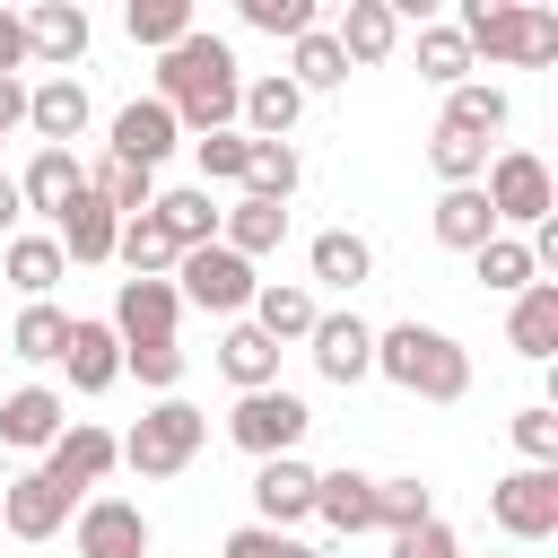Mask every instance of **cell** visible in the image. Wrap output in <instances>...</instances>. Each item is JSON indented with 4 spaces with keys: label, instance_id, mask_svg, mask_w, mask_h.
I'll use <instances>...</instances> for the list:
<instances>
[{
    "label": "cell",
    "instance_id": "obj_31",
    "mask_svg": "<svg viewBox=\"0 0 558 558\" xmlns=\"http://www.w3.org/2000/svg\"><path fill=\"white\" fill-rule=\"evenodd\" d=\"M244 314H253V331H270V340H305V331H314V296H305L296 279H262Z\"/></svg>",
    "mask_w": 558,
    "mask_h": 558
},
{
    "label": "cell",
    "instance_id": "obj_47",
    "mask_svg": "<svg viewBox=\"0 0 558 558\" xmlns=\"http://www.w3.org/2000/svg\"><path fill=\"white\" fill-rule=\"evenodd\" d=\"M514 445H523V462H541V471H558V410H549V401H532V410H514Z\"/></svg>",
    "mask_w": 558,
    "mask_h": 558
},
{
    "label": "cell",
    "instance_id": "obj_2",
    "mask_svg": "<svg viewBox=\"0 0 558 558\" xmlns=\"http://www.w3.org/2000/svg\"><path fill=\"white\" fill-rule=\"evenodd\" d=\"M375 375H392L418 401H462L471 392V349L436 323H392V331H375Z\"/></svg>",
    "mask_w": 558,
    "mask_h": 558
},
{
    "label": "cell",
    "instance_id": "obj_4",
    "mask_svg": "<svg viewBox=\"0 0 558 558\" xmlns=\"http://www.w3.org/2000/svg\"><path fill=\"white\" fill-rule=\"evenodd\" d=\"M201 436H209V418H201L183 392H166V401H157V410H140V427L122 436V462H131L140 480H174V471H192Z\"/></svg>",
    "mask_w": 558,
    "mask_h": 558
},
{
    "label": "cell",
    "instance_id": "obj_39",
    "mask_svg": "<svg viewBox=\"0 0 558 558\" xmlns=\"http://www.w3.org/2000/svg\"><path fill=\"white\" fill-rule=\"evenodd\" d=\"M113 262H122L131 279H166V270H174V244H166V227H157V218H122Z\"/></svg>",
    "mask_w": 558,
    "mask_h": 558
},
{
    "label": "cell",
    "instance_id": "obj_36",
    "mask_svg": "<svg viewBox=\"0 0 558 558\" xmlns=\"http://www.w3.org/2000/svg\"><path fill=\"white\" fill-rule=\"evenodd\" d=\"M61 270H70V262H61L52 235H9V288H26V305H44Z\"/></svg>",
    "mask_w": 558,
    "mask_h": 558
},
{
    "label": "cell",
    "instance_id": "obj_34",
    "mask_svg": "<svg viewBox=\"0 0 558 558\" xmlns=\"http://www.w3.org/2000/svg\"><path fill=\"white\" fill-rule=\"evenodd\" d=\"M288 78H296V96H314V87H349V61H340L331 26H305V35H296V52H288Z\"/></svg>",
    "mask_w": 558,
    "mask_h": 558
},
{
    "label": "cell",
    "instance_id": "obj_50",
    "mask_svg": "<svg viewBox=\"0 0 558 558\" xmlns=\"http://www.w3.org/2000/svg\"><path fill=\"white\" fill-rule=\"evenodd\" d=\"M17 61H26V26L17 9H0V78H17Z\"/></svg>",
    "mask_w": 558,
    "mask_h": 558
},
{
    "label": "cell",
    "instance_id": "obj_20",
    "mask_svg": "<svg viewBox=\"0 0 558 558\" xmlns=\"http://www.w3.org/2000/svg\"><path fill=\"white\" fill-rule=\"evenodd\" d=\"M78 192H87V166H78L70 148H35V157H26V174H17V201H26V209H44V218H61Z\"/></svg>",
    "mask_w": 558,
    "mask_h": 558
},
{
    "label": "cell",
    "instance_id": "obj_24",
    "mask_svg": "<svg viewBox=\"0 0 558 558\" xmlns=\"http://www.w3.org/2000/svg\"><path fill=\"white\" fill-rule=\"evenodd\" d=\"M218 244H227V253H244V262H262V253H279V244H288V209L244 192L235 209H218Z\"/></svg>",
    "mask_w": 558,
    "mask_h": 558
},
{
    "label": "cell",
    "instance_id": "obj_37",
    "mask_svg": "<svg viewBox=\"0 0 558 558\" xmlns=\"http://www.w3.org/2000/svg\"><path fill=\"white\" fill-rule=\"evenodd\" d=\"M471 270H480L497 296H523V288L541 279V262H532V244H523V235H488V244L471 253Z\"/></svg>",
    "mask_w": 558,
    "mask_h": 558
},
{
    "label": "cell",
    "instance_id": "obj_45",
    "mask_svg": "<svg viewBox=\"0 0 558 558\" xmlns=\"http://www.w3.org/2000/svg\"><path fill=\"white\" fill-rule=\"evenodd\" d=\"M235 17L262 26V35H288V44H296V35L314 26V0H235Z\"/></svg>",
    "mask_w": 558,
    "mask_h": 558
},
{
    "label": "cell",
    "instance_id": "obj_18",
    "mask_svg": "<svg viewBox=\"0 0 558 558\" xmlns=\"http://www.w3.org/2000/svg\"><path fill=\"white\" fill-rule=\"evenodd\" d=\"M61 366H70V392H105V384L122 375V340H113V323H96V314H70Z\"/></svg>",
    "mask_w": 558,
    "mask_h": 558
},
{
    "label": "cell",
    "instance_id": "obj_46",
    "mask_svg": "<svg viewBox=\"0 0 558 558\" xmlns=\"http://www.w3.org/2000/svg\"><path fill=\"white\" fill-rule=\"evenodd\" d=\"M244 148H253L244 131H201V140H192V157H201L209 183H244Z\"/></svg>",
    "mask_w": 558,
    "mask_h": 558
},
{
    "label": "cell",
    "instance_id": "obj_33",
    "mask_svg": "<svg viewBox=\"0 0 558 558\" xmlns=\"http://www.w3.org/2000/svg\"><path fill=\"white\" fill-rule=\"evenodd\" d=\"M87 192H96L113 218H148V209H157V174L122 166V157H96V166H87Z\"/></svg>",
    "mask_w": 558,
    "mask_h": 558
},
{
    "label": "cell",
    "instance_id": "obj_28",
    "mask_svg": "<svg viewBox=\"0 0 558 558\" xmlns=\"http://www.w3.org/2000/svg\"><path fill=\"white\" fill-rule=\"evenodd\" d=\"M218 366H227V384H235V392H270V384H279V340H270V331H253V323H227Z\"/></svg>",
    "mask_w": 558,
    "mask_h": 558
},
{
    "label": "cell",
    "instance_id": "obj_6",
    "mask_svg": "<svg viewBox=\"0 0 558 558\" xmlns=\"http://www.w3.org/2000/svg\"><path fill=\"white\" fill-rule=\"evenodd\" d=\"M480 192H488V209H497V235H506V227H541V218L558 209V183H549V166H541L532 148H497L488 174H480Z\"/></svg>",
    "mask_w": 558,
    "mask_h": 558
},
{
    "label": "cell",
    "instance_id": "obj_22",
    "mask_svg": "<svg viewBox=\"0 0 558 558\" xmlns=\"http://www.w3.org/2000/svg\"><path fill=\"white\" fill-rule=\"evenodd\" d=\"M506 349L514 357H558V279H532L523 296H514V314H506Z\"/></svg>",
    "mask_w": 558,
    "mask_h": 558
},
{
    "label": "cell",
    "instance_id": "obj_15",
    "mask_svg": "<svg viewBox=\"0 0 558 558\" xmlns=\"http://www.w3.org/2000/svg\"><path fill=\"white\" fill-rule=\"evenodd\" d=\"M70 506H78V497H70V488H52L44 471H17V480L0 488V523H9L17 541H52V532L70 523Z\"/></svg>",
    "mask_w": 558,
    "mask_h": 558
},
{
    "label": "cell",
    "instance_id": "obj_26",
    "mask_svg": "<svg viewBox=\"0 0 558 558\" xmlns=\"http://www.w3.org/2000/svg\"><path fill=\"white\" fill-rule=\"evenodd\" d=\"M314 514L331 523V532H375V480L366 471H314Z\"/></svg>",
    "mask_w": 558,
    "mask_h": 558
},
{
    "label": "cell",
    "instance_id": "obj_14",
    "mask_svg": "<svg viewBox=\"0 0 558 558\" xmlns=\"http://www.w3.org/2000/svg\"><path fill=\"white\" fill-rule=\"evenodd\" d=\"M78 558H148V514L131 497H87L78 506Z\"/></svg>",
    "mask_w": 558,
    "mask_h": 558
},
{
    "label": "cell",
    "instance_id": "obj_32",
    "mask_svg": "<svg viewBox=\"0 0 558 558\" xmlns=\"http://www.w3.org/2000/svg\"><path fill=\"white\" fill-rule=\"evenodd\" d=\"M506 87H488V78H462V87H445V131H462V140H488V131H506Z\"/></svg>",
    "mask_w": 558,
    "mask_h": 558
},
{
    "label": "cell",
    "instance_id": "obj_30",
    "mask_svg": "<svg viewBox=\"0 0 558 558\" xmlns=\"http://www.w3.org/2000/svg\"><path fill=\"white\" fill-rule=\"evenodd\" d=\"M305 262H314V279H323V288H366V279H375V244H366V235H349V227H323Z\"/></svg>",
    "mask_w": 558,
    "mask_h": 558
},
{
    "label": "cell",
    "instance_id": "obj_52",
    "mask_svg": "<svg viewBox=\"0 0 558 558\" xmlns=\"http://www.w3.org/2000/svg\"><path fill=\"white\" fill-rule=\"evenodd\" d=\"M0 140H9V122H0Z\"/></svg>",
    "mask_w": 558,
    "mask_h": 558
},
{
    "label": "cell",
    "instance_id": "obj_21",
    "mask_svg": "<svg viewBox=\"0 0 558 558\" xmlns=\"http://www.w3.org/2000/svg\"><path fill=\"white\" fill-rule=\"evenodd\" d=\"M148 218L166 227V244H174V253L218 244V201H209V183H174V192H157V209H148Z\"/></svg>",
    "mask_w": 558,
    "mask_h": 558
},
{
    "label": "cell",
    "instance_id": "obj_17",
    "mask_svg": "<svg viewBox=\"0 0 558 558\" xmlns=\"http://www.w3.org/2000/svg\"><path fill=\"white\" fill-rule=\"evenodd\" d=\"M296 113H305V96H296V78H288V70L244 78V96H235V131H244V140H288V131H296Z\"/></svg>",
    "mask_w": 558,
    "mask_h": 558
},
{
    "label": "cell",
    "instance_id": "obj_38",
    "mask_svg": "<svg viewBox=\"0 0 558 558\" xmlns=\"http://www.w3.org/2000/svg\"><path fill=\"white\" fill-rule=\"evenodd\" d=\"M122 26H131V44H148V52H174V44L192 35V0H131Z\"/></svg>",
    "mask_w": 558,
    "mask_h": 558
},
{
    "label": "cell",
    "instance_id": "obj_9",
    "mask_svg": "<svg viewBox=\"0 0 558 558\" xmlns=\"http://www.w3.org/2000/svg\"><path fill=\"white\" fill-rule=\"evenodd\" d=\"M113 462H122V436H105V427L70 418V427L52 436V453H44V480H52V488H70V497H87Z\"/></svg>",
    "mask_w": 558,
    "mask_h": 558
},
{
    "label": "cell",
    "instance_id": "obj_13",
    "mask_svg": "<svg viewBox=\"0 0 558 558\" xmlns=\"http://www.w3.org/2000/svg\"><path fill=\"white\" fill-rule=\"evenodd\" d=\"M61 427H70V401H61L52 384H17V392H0V445H17V453H52Z\"/></svg>",
    "mask_w": 558,
    "mask_h": 558
},
{
    "label": "cell",
    "instance_id": "obj_23",
    "mask_svg": "<svg viewBox=\"0 0 558 558\" xmlns=\"http://www.w3.org/2000/svg\"><path fill=\"white\" fill-rule=\"evenodd\" d=\"M331 44H340V61H392V44H401L392 0H349L340 26H331Z\"/></svg>",
    "mask_w": 558,
    "mask_h": 558
},
{
    "label": "cell",
    "instance_id": "obj_5",
    "mask_svg": "<svg viewBox=\"0 0 558 558\" xmlns=\"http://www.w3.org/2000/svg\"><path fill=\"white\" fill-rule=\"evenodd\" d=\"M305 427H314V410H305L288 384H270V392H235V410H227V436H235L253 462L296 453V445H305Z\"/></svg>",
    "mask_w": 558,
    "mask_h": 558
},
{
    "label": "cell",
    "instance_id": "obj_42",
    "mask_svg": "<svg viewBox=\"0 0 558 558\" xmlns=\"http://www.w3.org/2000/svg\"><path fill=\"white\" fill-rule=\"evenodd\" d=\"M61 340H70V314H61V305H26V314H17V331H9V357L52 366V357H61Z\"/></svg>",
    "mask_w": 558,
    "mask_h": 558
},
{
    "label": "cell",
    "instance_id": "obj_10",
    "mask_svg": "<svg viewBox=\"0 0 558 558\" xmlns=\"http://www.w3.org/2000/svg\"><path fill=\"white\" fill-rule=\"evenodd\" d=\"M17 26H26V61H44L52 78H70V61L87 52V9L78 0H35V9H17Z\"/></svg>",
    "mask_w": 558,
    "mask_h": 558
},
{
    "label": "cell",
    "instance_id": "obj_40",
    "mask_svg": "<svg viewBox=\"0 0 558 558\" xmlns=\"http://www.w3.org/2000/svg\"><path fill=\"white\" fill-rule=\"evenodd\" d=\"M418 523H436V497H427V480H375V532H418Z\"/></svg>",
    "mask_w": 558,
    "mask_h": 558
},
{
    "label": "cell",
    "instance_id": "obj_49",
    "mask_svg": "<svg viewBox=\"0 0 558 558\" xmlns=\"http://www.w3.org/2000/svg\"><path fill=\"white\" fill-rule=\"evenodd\" d=\"M392 558H462V541H453L445 523H418V532H401V541H392Z\"/></svg>",
    "mask_w": 558,
    "mask_h": 558
},
{
    "label": "cell",
    "instance_id": "obj_7",
    "mask_svg": "<svg viewBox=\"0 0 558 558\" xmlns=\"http://www.w3.org/2000/svg\"><path fill=\"white\" fill-rule=\"evenodd\" d=\"M166 279H174V296H183V305H201V314H244V305H253V288H262V279H253V262H244V253H227V244L174 253V270H166Z\"/></svg>",
    "mask_w": 558,
    "mask_h": 558
},
{
    "label": "cell",
    "instance_id": "obj_1",
    "mask_svg": "<svg viewBox=\"0 0 558 558\" xmlns=\"http://www.w3.org/2000/svg\"><path fill=\"white\" fill-rule=\"evenodd\" d=\"M235 96H244V70L218 35H183L174 52H157V105L201 140V131H235Z\"/></svg>",
    "mask_w": 558,
    "mask_h": 558
},
{
    "label": "cell",
    "instance_id": "obj_41",
    "mask_svg": "<svg viewBox=\"0 0 558 558\" xmlns=\"http://www.w3.org/2000/svg\"><path fill=\"white\" fill-rule=\"evenodd\" d=\"M427 166L445 174V192H462V183H480V174H488V140H462V131H445V122H436V131H427Z\"/></svg>",
    "mask_w": 558,
    "mask_h": 558
},
{
    "label": "cell",
    "instance_id": "obj_25",
    "mask_svg": "<svg viewBox=\"0 0 558 558\" xmlns=\"http://www.w3.org/2000/svg\"><path fill=\"white\" fill-rule=\"evenodd\" d=\"M52 227H61V235H52V244H61V262H113V235H122V218H113L96 192H78V201H70Z\"/></svg>",
    "mask_w": 558,
    "mask_h": 558
},
{
    "label": "cell",
    "instance_id": "obj_11",
    "mask_svg": "<svg viewBox=\"0 0 558 558\" xmlns=\"http://www.w3.org/2000/svg\"><path fill=\"white\" fill-rule=\"evenodd\" d=\"M174 140H183V122L157 105V96H131L122 113H113V148L105 157H122V166H140V174H157L166 157H174Z\"/></svg>",
    "mask_w": 558,
    "mask_h": 558
},
{
    "label": "cell",
    "instance_id": "obj_27",
    "mask_svg": "<svg viewBox=\"0 0 558 558\" xmlns=\"http://www.w3.org/2000/svg\"><path fill=\"white\" fill-rule=\"evenodd\" d=\"M26 122L44 131V148H70V140L87 131V87H78V78H44V87H26Z\"/></svg>",
    "mask_w": 558,
    "mask_h": 558
},
{
    "label": "cell",
    "instance_id": "obj_43",
    "mask_svg": "<svg viewBox=\"0 0 558 558\" xmlns=\"http://www.w3.org/2000/svg\"><path fill=\"white\" fill-rule=\"evenodd\" d=\"M418 78L427 87H462L471 78V44L453 26H418Z\"/></svg>",
    "mask_w": 558,
    "mask_h": 558
},
{
    "label": "cell",
    "instance_id": "obj_35",
    "mask_svg": "<svg viewBox=\"0 0 558 558\" xmlns=\"http://www.w3.org/2000/svg\"><path fill=\"white\" fill-rule=\"evenodd\" d=\"M296 174H305V166H296L288 140H253V148H244V192H253V201H279V209H288Z\"/></svg>",
    "mask_w": 558,
    "mask_h": 558
},
{
    "label": "cell",
    "instance_id": "obj_19",
    "mask_svg": "<svg viewBox=\"0 0 558 558\" xmlns=\"http://www.w3.org/2000/svg\"><path fill=\"white\" fill-rule=\"evenodd\" d=\"M253 506H262V523H270V532H288V523H305V514H314V471H305L296 453H279V462H262V471H253Z\"/></svg>",
    "mask_w": 558,
    "mask_h": 558
},
{
    "label": "cell",
    "instance_id": "obj_51",
    "mask_svg": "<svg viewBox=\"0 0 558 558\" xmlns=\"http://www.w3.org/2000/svg\"><path fill=\"white\" fill-rule=\"evenodd\" d=\"M17 218H26V201H17V174H0V235H17Z\"/></svg>",
    "mask_w": 558,
    "mask_h": 558
},
{
    "label": "cell",
    "instance_id": "obj_44",
    "mask_svg": "<svg viewBox=\"0 0 558 558\" xmlns=\"http://www.w3.org/2000/svg\"><path fill=\"white\" fill-rule=\"evenodd\" d=\"M122 375H140L148 392H174L183 384V349L174 340H140V349H122Z\"/></svg>",
    "mask_w": 558,
    "mask_h": 558
},
{
    "label": "cell",
    "instance_id": "obj_16",
    "mask_svg": "<svg viewBox=\"0 0 558 558\" xmlns=\"http://www.w3.org/2000/svg\"><path fill=\"white\" fill-rule=\"evenodd\" d=\"M314 366H323V384H357V375H375V331L357 323V314H314Z\"/></svg>",
    "mask_w": 558,
    "mask_h": 558
},
{
    "label": "cell",
    "instance_id": "obj_12",
    "mask_svg": "<svg viewBox=\"0 0 558 558\" xmlns=\"http://www.w3.org/2000/svg\"><path fill=\"white\" fill-rule=\"evenodd\" d=\"M174 323H183L174 279H122V296H113V340H122V349H140V340H174Z\"/></svg>",
    "mask_w": 558,
    "mask_h": 558
},
{
    "label": "cell",
    "instance_id": "obj_48",
    "mask_svg": "<svg viewBox=\"0 0 558 558\" xmlns=\"http://www.w3.org/2000/svg\"><path fill=\"white\" fill-rule=\"evenodd\" d=\"M218 558H323V549H305L296 532H270V523H244V532H227Z\"/></svg>",
    "mask_w": 558,
    "mask_h": 558
},
{
    "label": "cell",
    "instance_id": "obj_8",
    "mask_svg": "<svg viewBox=\"0 0 558 558\" xmlns=\"http://www.w3.org/2000/svg\"><path fill=\"white\" fill-rule=\"evenodd\" d=\"M488 514H497L514 541H549V532H558V471L523 462V471L488 480Z\"/></svg>",
    "mask_w": 558,
    "mask_h": 558
},
{
    "label": "cell",
    "instance_id": "obj_29",
    "mask_svg": "<svg viewBox=\"0 0 558 558\" xmlns=\"http://www.w3.org/2000/svg\"><path fill=\"white\" fill-rule=\"evenodd\" d=\"M427 227H436V244L480 253V244L497 235V209H488V192H480V183H462V192H445V201H436V218H427Z\"/></svg>",
    "mask_w": 558,
    "mask_h": 558
},
{
    "label": "cell",
    "instance_id": "obj_3",
    "mask_svg": "<svg viewBox=\"0 0 558 558\" xmlns=\"http://www.w3.org/2000/svg\"><path fill=\"white\" fill-rule=\"evenodd\" d=\"M453 35L471 44V61H480V52L506 61V70H541V61H558V17L532 9V0H462Z\"/></svg>",
    "mask_w": 558,
    "mask_h": 558
}]
</instances>
